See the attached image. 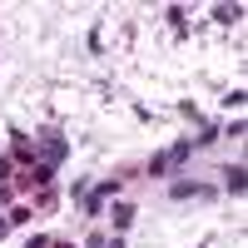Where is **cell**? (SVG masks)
Returning a JSON list of instances; mask_svg holds the SVG:
<instances>
[{
    "instance_id": "1",
    "label": "cell",
    "mask_w": 248,
    "mask_h": 248,
    "mask_svg": "<svg viewBox=\"0 0 248 248\" xmlns=\"http://www.w3.org/2000/svg\"><path fill=\"white\" fill-rule=\"evenodd\" d=\"M189 154H194V144H189V139H179L174 149H164V154H154V159H149V174H174Z\"/></svg>"
},
{
    "instance_id": "2",
    "label": "cell",
    "mask_w": 248,
    "mask_h": 248,
    "mask_svg": "<svg viewBox=\"0 0 248 248\" xmlns=\"http://www.w3.org/2000/svg\"><path fill=\"white\" fill-rule=\"evenodd\" d=\"M214 189H209V184H199V179H179L174 184V199H209Z\"/></svg>"
},
{
    "instance_id": "3",
    "label": "cell",
    "mask_w": 248,
    "mask_h": 248,
    "mask_svg": "<svg viewBox=\"0 0 248 248\" xmlns=\"http://www.w3.org/2000/svg\"><path fill=\"white\" fill-rule=\"evenodd\" d=\"M40 149H45V159H40V164H50V169H55V164L65 159V134H45V144H40Z\"/></svg>"
},
{
    "instance_id": "4",
    "label": "cell",
    "mask_w": 248,
    "mask_h": 248,
    "mask_svg": "<svg viewBox=\"0 0 248 248\" xmlns=\"http://www.w3.org/2000/svg\"><path fill=\"white\" fill-rule=\"evenodd\" d=\"M109 194H114V179H109V184H99V189H94V194L85 199V214H99V209H105V199H109Z\"/></svg>"
},
{
    "instance_id": "5",
    "label": "cell",
    "mask_w": 248,
    "mask_h": 248,
    "mask_svg": "<svg viewBox=\"0 0 248 248\" xmlns=\"http://www.w3.org/2000/svg\"><path fill=\"white\" fill-rule=\"evenodd\" d=\"M25 184H30V189H45V184H50V164H25Z\"/></svg>"
},
{
    "instance_id": "6",
    "label": "cell",
    "mask_w": 248,
    "mask_h": 248,
    "mask_svg": "<svg viewBox=\"0 0 248 248\" xmlns=\"http://www.w3.org/2000/svg\"><path fill=\"white\" fill-rule=\"evenodd\" d=\"M129 223H134V209H129V203H114V233H124Z\"/></svg>"
},
{
    "instance_id": "7",
    "label": "cell",
    "mask_w": 248,
    "mask_h": 248,
    "mask_svg": "<svg viewBox=\"0 0 248 248\" xmlns=\"http://www.w3.org/2000/svg\"><path fill=\"white\" fill-rule=\"evenodd\" d=\"M223 184H229L233 194H243V164H229V169H223Z\"/></svg>"
},
{
    "instance_id": "8",
    "label": "cell",
    "mask_w": 248,
    "mask_h": 248,
    "mask_svg": "<svg viewBox=\"0 0 248 248\" xmlns=\"http://www.w3.org/2000/svg\"><path fill=\"white\" fill-rule=\"evenodd\" d=\"M214 15H218V25H233V20H238V5H218Z\"/></svg>"
},
{
    "instance_id": "9",
    "label": "cell",
    "mask_w": 248,
    "mask_h": 248,
    "mask_svg": "<svg viewBox=\"0 0 248 248\" xmlns=\"http://www.w3.org/2000/svg\"><path fill=\"white\" fill-rule=\"evenodd\" d=\"M25 248H50V238H45V233H35V238H30Z\"/></svg>"
},
{
    "instance_id": "10",
    "label": "cell",
    "mask_w": 248,
    "mask_h": 248,
    "mask_svg": "<svg viewBox=\"0 0 248 248\" xmlns=\"http://www.w3.org/2000/svg\"><path fill=\"white\" fill-rule=\"evenodd\" d=\"M85 248H109V243L99 238V233H90V238H85Z\"/></svg>"
},
{
    "instance_id": "11",
    "label": "cell",
    "mask_w": 248,
    "mask_h": 248,
    "mask_svg": "<svg viewBox=\"0 0 248 248\" xmlns=\"http://www.w3.org/2000/svg\"><path fill=\"white\" fill-rule=\"evenodd\" d=\"M5 199H10V189H5V184H0V203H5Z\"/></svg>"
},
{
    "instance_id": "12",
    "label": "cell",
    "mask_w": 248,
    "mask_h": 248,
    "mask_svg": "<svg viewBox=\"0 0 248 248\" xmlns=\"http://www.w3.org/2000/svg\"><path fill=\"white\" fill-rule=\"evenodd\" d=\"M0 238H5V218H0Z\"/></svg>"
},
{
    "instance_id": "13",
    "label": "cell",
    "mask_w": 248,
    "mask_h": 248,
    "mask_svg": "<svg viewBox=\"0 0 248 248\" xmlns=\"http://www.w3.org/2000/svg\"><path fill=\"white\" fill-rule=\"evenodd\" d=\"M60 248H75V243H60Z\"/></svg>"
}]
</instances>
